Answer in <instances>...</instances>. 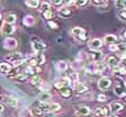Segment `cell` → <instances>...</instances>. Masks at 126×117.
Listing matches in <instances>:
<instances>
[{
    "label": "cell",
    "instance_id": "obj_1",
    "mask_svg": "<svg viewBox=\"0 0 126 117\" xmlns=\"http://www.w3.org/2000/svg\"><path fill=\"white\" fill-rule=\"evenodd\" d=\"M5 58H6V60H7L8 62L12 63L15 67H19L20 65H22L25 62V58H24V56H23V55H22L21 53H18V52L9 54V55H6Z\"/></svg>",
    "mask_w": 126,
    "mask_h": 117
},
{
    "label": "cell",
    "instance_id": "obj_2",
    "mask_svg": "<svg viewBox=\"0 0 126 117\" xmlns=\"http://www.w3.org/2000/svg\"><path fill=\"white\" fill-rule=\"evenodd\" d=\"M87 71L90 73H101L106 69V65L103 62H92L87 64Z\"/></svg>",
    "mask_w": 126,
    "mask_h": 117
},
{
    "label": "cell",
    "instance_id": "obj_3",
    "mask_svg": "<svg viewBox=\"0 0 126 117\" xmlns=\"http://www.w3.org/2000/svg\"><path fill=\"white\" fill-rule=\"evenodd\" d=\"M32 39H34V40H31L32 49H33L37 54H38V53H42V51H43V50L45 49V47H46L44 43H43L38 37H35V36L32 37Z\"/></svg>",
    "mask_w": 126,
    "mask_h": 117
},
{
    "label": "cell",
    "instance_id": "obj_4",
    "mask_svg": "<svg viewBox=\"0 0 126 117\" xmlns=\"http://www.w3.org/2000/svg\"><path fill=\"white\" fill-rule=\"evenodd\" d=\"M17 45H18L17 40L15 38H11V37L5 38L3 41V47L7 50L15 49V48H16Z\"/></svg>",
    "mask_w": 126,
    "mask_h": 117
},
{
    "label": "cell",
    "instance_id": "obj_5",
    "mask_svg": "<svg viewBox=\"0 0 126 117\" xmlns=\"http://www.w3.org/2000/svg\"><path fill=\"white\" fill-rule=\"evenodd\" d=\"M120 58L117 56H113V55H107L105 59V64L106 66H109L111 68H115L119 66V63H120Z\"/></svg>",
    "mask_w": 126,
    "mask_h": 117
},
{
    "label": "cell",
    "instance_id": "obj_6",
    "mask_svg": "<svg viewBox=\"0 0 126 117\" xmlns=\"http://www.w3.org/2000/svg\"><path fill=\"white\" fill-rule=\"evenodd\" d=\"M111 85H112V81L109 78L107 77H103L98 81L97 82V86H98V88L100 90L102 91H105L107 90L108 88H110Z\"/></svg>",
    "mask_w": 126,
    "mask_h": 117
},
{
    "label": "cell",
    "instance_id": "obj_7",
    "mask_svg": "<svg viewBox=\"0 0 126 117\" xmlns=\"http://www.w3.org/2000/svg\"><path fill=\"white\" fill-rule=\"evenodd\" d=\"M71 33L75 37H77L80 41H83L86 39V31L81 27H74L71 30Z\"/></svg>",
    "mask_w": 126,
    "mask_h": 117
},
{
    "label": "cell",
    "instance_id": "obj_8",
    "mask_svg": "<svg viewBox=\"0 0 126 117\" xmlns=\"http://www.w3.org/2000/svg\"><path fill=\"white\" fill-rule=\"evenodd\" d=\"M70 79L68 78V77H64V78H61L60 80H58L57 81L54 82V87L59 89H61L63 88H67L70 85Z\"/></svg>",
    "mask_w": 126,
    "mask_h": 117
},
{
    "label": "cell",
    "instance_id": "obj_9",
    "mask_svg": "<svg viewBox=\"0 0 126 117\" xmlns=\"http://www.w3.org/2000/svg\"><path fill=\"white\" fill-rule=\"evenodd\" d=\"M103 46V41L102 39H93L88 42V47L90 48V50H94V51H97L99 50V48Z\"/></svg>",
    "mask_w": 126,
    "mask_h": 117
},
{
    "label": "cell",
    "instance_id": "obj_10",
    "mask_svg": "<svg viewBox=\"0 0 126 117\" xmlns=\"http://www.w3.org/2000/svg\"><path fill=\"white\" fill-rule=\"evenodd\" d=\"M124 109V104L119 101H113L109 105V110L113 114H117Z\"/></svg>",
    "mask_w": 126,
    "mask_h": 117
},
{
    "label": "cell",
    "instance_id": "obj_11",
    "mask_svg": "<svg viewBox=\"0 0 126 117\" xmlns=\"http://www.w3.org/2000/svg\"><path fill=\"white\" fill-rule=\"evenodd\" d=\"M16 31V27L14 25H11V24H7V23H3L2 27H1V33L3 35H12V34L15 32Z\"/></svg>",
    "mask_w": 126,
    "mask_h": 117
},
{
    "label": "cell",
    "instance_id": "obj_12",
    "mask_svg": "<svg viewBox=\"0 0 126 117\" xmlns=\"http://www.w3.org/2000/svg\"><path fill=\"white\" fill-rule=\"evenodd\" d=\"M87 58L91 60L92 62H98L101 59L102 52H100L99 50H97V51L91 50L89 53H87Z\"/></svg>",
    "mask_w": 126,
    "mask_h": 117
},
{
    "label": "cell",
    "instance_id": "obj_13",
    "mask_svg": "<svg viewBox=\"0 0 126 117\" xmlns=\"http://www.w3.org/2000/svg\"><path fill=\"white\" fill-rule=\"evenodd\" d=\"M109 109L107 107H97L93 112V117H105L107 115Z\"/></svg>",
    "mask_w": 126,
    "mask_h": 117
},
{
    "label": "cell",
    "instance_id": "obj_14",
    "mask_svg": "<svg viewBox=\"0 0 126 117\" xmlns=\"http://www.w3.org/2000/svg\"><path fill=\"white\" fill-rule=\"evenodd\" d=\"M3 101L6 106L10 107H16L18 105V100L16 97H13V96H5Z\"/></svg>",
    "mask_w": 126,
    "mask_h": 117
},
{
    "label": "cell",
    "instance_id": "obj_15",
    "mask_svg": "<svg viewBox=\"0 0 126 117\" xmlns=\"http://www.w3.org/2000/svg\"><path fill=\"white\" fill-rule=\"evenodd\" d=\"M37 98L41 103H49L50 101V99H51V95L47 91H44V92L40 93L38 95V96H37Z\"/></svg>",
    "mask_w": 126,
    "mask_h": 117
},
{
    "label": "cell",
    "instance_id": "obj_16",
    "mask_svg": "<svg viewBox=\"0 0 126 117\" xmlns=\"http://www.w3.org/2000/svg\"><path fill=\"white\" fill-rule=\"evenodd\" d=\"M90 112H91V110H90V108L88 106H80L79 107L78 109L76 110V115H79V116H87V115H90Z\"/></svg>",
    "mask_w": 126,
    "mask_h": 117
},
{
    "label": "cell",
    "instance_id": "obj_17",
    "mask_svg": "<svg viewBox=\"0 0 126 117\" xmlns=\"http://www.w3.org/2000/svg\"><path fill=\"white\" fill-rule=\"evenodd\" d=\"M23 23L26 27H32L34 24L36 23V20H35V18H34L33 16L27 14L23 19Z\"/></svg>",
    "mask_w": 126,
    "mask_h": 117
},
{
    "label": "cell",
    "instance_id": "obj_18",
    "mask_svg": "<svg viewBox=\"0 0 126 117\" xmlns=\"http://www.w3.org/2000/svg\"><path fill=\"white\" fill-rule=\"evenodd\" d=\"M11 70H12V65L9 64L8 63H0V73L1 74H5V75L6 74L7 75L8 73L11 72Z\"/></svg>",
    "mask_w": 126,
    "mask_h": 117
},
{
    "label": "cell",
    "instance_id": "obj_19",
    "mask_svg": "<svg viewBox=\"0 0 126 117\" xmlns=\"http://www.w3.org/2000/svg\"><path fill=\"white\" fill-rule=\"evenodd\" d=\"M73 90L76 92L77 94H82L85 93L86 91L87 90V87L83 83H80V82H78V83H75L73 87Z\"/></svg>",
    "mask_w": 126,
    "mask_h": 117
},
{
    "label": "cell",
    "instance_id": "obj_20",
    "mask_svg": "<svg viewBox=\"0 0 126 117\" xmlns=\"http://www.w3.org/2000/svg\"><path fill=\"white\" fill-rule=\"evenodd\" d=\"M59 15L63 18H68L69 16H71L72 14V11L68 7V6H64V7H61L60 10L58 11Z\"/></svg>",
    "mask_w": 126,
    "mask_h": 117
},
{
    "label": "cell",
    "instance_id": "obj_21",
    "mask_svg": "<svg viewBox=\"0 0 126 117\" xmlns=\"http://www.w3.org/2000/svg\"><path fill=\"white\" fill-rule=\"evenodd\" d=\"M42 82H43V81H42V77L39 75L32 76L31 78V80H30V83H31L32 85L36 86V87H40L41 85H42Z\"/></svg>",
    "mask_w": 126,
    "mask_h": 117
},
{
    "label": "cell",
    "instance_id": "obj_22",
    "mask_svg": "<svg viewBox=\"0 0 126 117\" xmlns=\"http://www.w3.org/2000/svg\"><path fill=\"white\" fill-rule=\"evenodd\" d=\"M60 95L62 97H64V98H68L72 95V90L69 88H68V87L67 88H63L61 89H60Z\"/></svg>",
    "mask_w": 126,
    "mask_h": 117
},
{
    "label": "cell",
    "instance_id": "obj_23",
    "mask_svg": "<svg viewBox=\"0 0 126 117\" xmlns=\"http://www.w3.org/2000/svg\"><path fill=\"white\" fill-rule=\"evenodd\" d=\"M16 21V15L15 13H9L5 16V21L4 22L7 24H11V25H14V23Z\"/></svg>",
    "mask_w": 126,
    "mask_h": 117
},
{
    "label": "cell",
    "instance_id": "obj_24",
    "mask_svg": "<svg viewBox=\"0 0 126 117\" xmlns=\"http://www.w3.org/2000/svg\"><path fill=\"white\" fill-rule=\"evenodd\" d=\"M114 93L119 96H124L125 95V85L121 86L120 84H117L114 88Z\"/></svg>",
    "mask_w": 126,
    "mask_h": 117
},
{
    "label": "cell",
    "instance_id": "obj_25",
    "mask_svg": "<svg viewBox=\"0 0 126 117\" xmlns=\"http://www.w3.org/2000/svg\"><path fill=\"white\" fill-rule=\"evenodd\" d=\"M31 114L36 117L43 116V111L38 106H32L31 108Z\"/></svg>",
    "mask_w": 126,
    "mask_h": 117
},
{
    "label": "cell",
    "instance_id": "obj_26",
    "mask_svg": "<svg viewBox=\"0 0 126 117\" xmlns=\"http://www.w3.org/2000/svg\"><path fill=\"white\" fill-rule=\"evenodd\" d=\"M56 69L59 72H65L68 69V64L65 61H59L56 64Z\"/></svg>",
    "mask_w": 126,
    "mask_h": 117
},
{
    "label": "cell",
    "instance_id": "obj_27",
    "mask_svg": "<svg viewBox=\"0 0 126 117\" xmlns=\"http://www.w3.org/2000/svg\"><path fill=\"white\" fill-rule=\"evenodd\" d=\"M105 41L109 44H115V42L117 41V37L113 34H108L105 37Z\"/></svg>",
    "mask_w": 126,
    "mask_h": 117
},
{
    "label": "cell",
    "instance_id": "obj_28",
    "mask_svg": "<svg viewBox=\"0 0 126 117\" xmlns=\"http://www.w3.org/2000/svg\"><path fill=\"white\" fill-rule=\"evenodd\" d=\"M14 79L18 82H25L28 80V76L25 73H19Z\"/></svg>",
    "mask_w": 126,
    "mask_h": 117
},
{
    "label": "cell",
    "instance_id": "obj_29",
    "mask_svg": "<svg viewBox=\"0 0 126 117\" xmlns=\"http://www.w3.org/2000/svg\"><path fill=\"white\" fill-rule=\"evenodd\" d=\"M25 5H28L30 8H37L40 5L39 0H27L25 1Z\"/></svg>",
    "mask_w": 126,
    "mask_h": 117
},
{
    "label": "cell",
    "instance_id": "obj_30",
    "mask_svg": "<svg viewBox=\"0 0 126 117\" xmlns=\"http://www.w3.org/2000/svg\"><path fill=\"white\" fill-rule=\"evenodd\" d=\"M34 57H35V59H36L38 64H44L45 57L42 53H38V54L36 55V56H34Z\"/></svg>",
    "mask_w": 126,
    "mask_h": 117
},
{
    "label": "cell",
    "instance_id": "obj_31",
    "mask_svg": "<svg viewBox=\"0 0 126 117\" xmlns=\"http://www.w3.org/2000/svg\"><path fill=\"white\" fill-rule=\"evenodd\" d=\"M115 7L117 8V9H119V10L121 11L123 10V9H125V5H126V2L124 1V0H118V1H115Z\"/></svg>",
    "mask_w": 126,
    "mask_h": 117
},
{
    "label": "cell",
    "instance_id": "obj_32",
    "mask_svg": "<svg viewBox=\"0 0 126 117\" xmlns=\"http://www.w3.org/2000/svg\"><path fill=\"white\" fill-rule=\"evenodd\" d=\"M88 1L87 0H79V1H74V4L78 5L79 7H85L87 5Z\"/></svg>",
    "mask_w": 126,
    "mask_h": 117
},
{
    "label": "cell",
    "instance_id": "obj_33",
    "mask_svg": "<svg viewBox=\"0 0 126 117\" xmlns=\"http://www.w3.org/2000/svg\"><path fill=\"white\" fill-rule=\"evenodd\" d=\"M43 17H44L46 20H49L50 21V19L53 17V13L51 12V10H48V11H44L43 12Z\"/></svg>",
    "mask_w": 126,
    "mask_h": 117
},
{
    "label": "cell",
    "instance_id": "obj_34",
    "mask_svg": "<svg viewBox=\"0 0 126 117\" xmlns=\"http://www.w3.org/2000/svg\"><path fill=\"white\" fill-rule=\"evenodd\" d=\"M42 10L44 12V11H48V10H50V5L49 3L47 2H43L42 3Z\"/></svg>",
    "mask_w": 126,
    "mask_h": 117
},
{
    "label": "cell",
    "instance_id": "obj_35",
    "mask_svg": "<svg viewBox=\"0 0 126 117\" xmlns=\"http://www.w3.org/2000/svg\"><path fill=\"white\" fill-rule=\"evenodd\" d=\"M106 1H97V0H94L92 1V4L94 5H96V6H104L105 4H106Z\"/></svg>",
    "mask_w": 126,
    "mask_h": 117
},
{
    "label": "cell",
    "instance_id": "obj_36",
    "mask_svg": "<svg viewBox=\"0 0 126 117\" xmlns=\"http://www.w3.org/2000/svg\"><path fill=\"white\" fill-rule=\"evenodd\" d=\"M109 49H110L112 52H117V51H119L118 44H112V45H110V47H109Z\"/></svg>",
    "mask_w": 126,
    "mask_h": 117
},
{
    "label": "cell",
    "instance_id": "obj_37",
    "mask_svg": "<svg viewBox=\"0 0 126 117\" xmlns=\"http://www.w3.org/2000/svg\"><path fill=\"white\" fill-rule=\"evenodd\" d=\"M119 16H120V18H121L123 21H125V19H126V10L125 9H123V10L120 11Z\"/></svg>",
    "mask_w": 126,
    "mask_h": 117
},
{
    "label": "cell",
    "instance_id": "obj_38",
    "mask_svg": "<svg viewBox=\"0 0 126 117\" xmlns=\"http://www.w3.org/2000/svg\"><path fill=\"white\" fill-rule=\"evenodd\" d=\"M97 100L99 102H105L106 101V96L104 95V94H99L97 96Z\"/></svg>",
    "mask_w": 126,
    "mask_h": 117
},
{
    "label": "cell",
    "instance_id": "obj_39",
    "mask_svg": "<svg viewBox=\"0 0 126 117\" xmlns=\"http://www.w3.org/2000/svg\"><path fill=\"white\" fill-rule=\"evenodd\" d=\"M48 24H49V26H50L51 29H58V24L56 23L55 21H48Z\"/></svg>",
    "mask_w": 126,
    "mask_h": 117
},
{
    "label": "cell",
    "instance_id": "obj_40",
    "mask_svg": "<svg viewBox=\"0 0 126 117\" xmlns=\"http://www.w3.org/2000/svg\"><path fill=\"white\" fill-rule=\"evenodd\" d=\"M52 3H53V4H54L55 5H57V6H58V5H64V4H65V2H64V1H60V0H59V1H53Z\"/></svg>",
    "mask_w": 126,
    "mask_h": 117
},
{
    "label": "cell",
    "instance_id": "obj_41",
    "mask_svg": "<svg viewBox=\"0 0 126 117\" xmlns=\"http://www.w3.org/2000/svg\"><path fill=\"white\" fill-rule=\"evenodd\" d=\"M4 110H5V107H4V106H3L2 104H0V114L2 112H4Z\"/></svg>",
    "mask_w": 126,
    "mask_h": 117
},
{
    "label": "cell",
    "instance_id": "obj_42",
    "mask_svg": "<svg viewBox=\"0 0 126 117\" xmlns=\"http://www.w3.org/2000/svg\"><path fill=\"white\" fill-rule=\"evenodd\" d=\"M111 117H119V116H118V115H116V114H113V115H112V116H111Z\"/></svg>",
    "mask_w": 126,
    "mask_h": 117
},
{
    "label": "cell",
    "instance_id": "obj_43",
    "mask_svg": "<svg viewBox=\"0 0 126 117\" xmlns=\"http://www.w3.org/2000/svg\"><path fill=\"white\" fill-rule=\"evenodd\" d=\"M1 18H2V16H1V14H0V20H1Z\"/></svg>",
    "mask_w": 126,
    "mask_h": 117
},
{
    "label": "cell",
    "instance_id": "obj_44",
    "mask_svg": "<svg viewBox=\"0 0 126 117\" xmlns=\"http://www.w3.org/2000/svg\"><path fill=\"white\" fill-rule=\"evenodd\" d=\"M105 117H107V116H105Z\"/></svg>",
    "mask_w": 126,
    "mask_h": 117
}]
</instances>
